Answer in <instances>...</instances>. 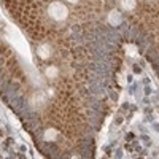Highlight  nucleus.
I'll use <instances>...</instances> for the list:
<instances>
[{"label":"nucleus","mask_w":159,"mask_h":159,"mask_svg":"<svg viewBox=\"0 0 159 159\" xmlns=\"http://www.w3.org/2000/svg\"><path fill=\"white\" fill-rule=\"evenodd\" d=\"M67 2H70V3H76L78 0H67Z\"/></svg>","instance_id":"6e6552de"},{"label":"nucleus","mask_w":159,"mask_h":159,"mask_svg":"<svg viewBox=\"0 0 159 159\" xmlns=\"http://www.w3.org/2000/svg\"><path fill=\"white\" fill-rule=\"evenodd\" d=\"M57 137V132L54 130V129H48L46 132H45V139L46 140H54Z\"/></svg>","instance_id":"39448f33"},{"label":"nucleus","mask_w":159,"mask_h":159,"mask_svg":"<svg viewBox=\"0 0 159 159\" xmlns=\"http://www.w3.org/2000/svg\"><path fill=\"white\" fill-rule=\"evenodd\" d=\"M46 76H48V78H54V76H57V69L54 67V65H51V67L46 69Z\"/></svg>","instance_id":"423d86ee"},{"label":"nucleus","mask_w":159,"mask_h":159,"mask_svg":"<svg viewBox=\"0 0 159 159\" xmlns=\"http://www.w3.org/2000/svg\"><path fill=\"white\" fill-rule=\"evenodd\" d=\"M48 13H49V16H51L52 19L62 21V19L67 18L69 10H67V7H65L64 3H61V2H54V3H51V5H49Z\"/></svg>","instance_id":"f257e3e1"},{"label":"nucleus","mask_w":159,"mask_h":159,"mask_svg":"<svg viewBox=\"0 0 159 159\" xmlns=\"http://www.w3.org/2000/svg\"><path fill=\"white\" fill-rule=\"evenodd\" d=\"M127 52H129V56H137V49H135V46H127Z\"/></svg>","instance_id":"0eeeda50"},{"label":"nucleus","mask_w":159,"mask_h":159,"mask_svg":"<svg viewBox=\"0 0 159 159\" xmlns=\"http://www.w3.org/2000/svg\"><path fill=\"white\" fill-rule=\"evenodd\" d=\"M108 21H110V24L118 25L119 22H121V15H119L118 11H111V13H110V16H108Z\"/></svg>","instance_id":"7ed1b4c3"},{"label":"nucleus","mask_w":159,"mask_h":159,"mask_svg":"<svg viewBox=\"0 0 159 159\" xmlns=\"http://www.w3.org/2000/svg\"><path fill=\"white\" fill-rule=\"evenodd\" d=\"M37 52H38V56L42 57V59H48L49 54H51V48L48 45H42V46H38Z\"/></svg>","instance_id":"f03ea898"},{"label":"nucleus","mask_w":159,"mask_h":159,"mask_svg":"<svg viewBox=\"0 0 159 159\" xmlns=\"http://www.w3.org/2000/svg\"><path fill=\"white\" fill-rule=\"evenodd\" d=\"M121 7L127 11L134 10L135 8V0H121Z\"/></svg>","instance_id":"20e7f679"}]
</instances>
